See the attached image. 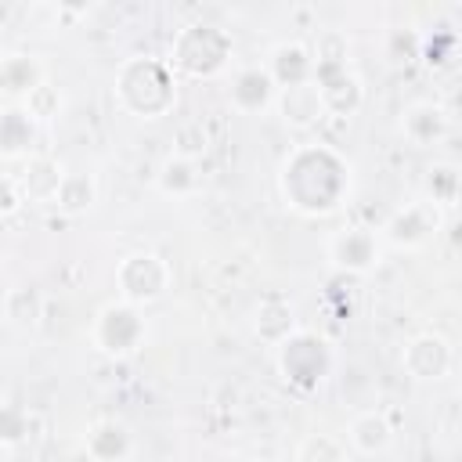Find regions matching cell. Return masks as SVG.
I'll use <instances>...</instances> for the list:
<instances>
[{
  "instance_id": "6da1fadb",
  "label": "cell",
  "mask_w": 462,
  "mask_h": 462,
  "mask_svg": "<svg viewBox=\"0 0 462 462\" xmlns=\"http://www.w3.org/2000/svg\"><path fill=\"white\" fill-rule=\"evenodd\" d=\"M278 188L289 209L325 217L350 195V162L332 144H300L278 170Z\"/></svg>"
},
{
  "instance_id": "7a4b0ae2",
  "label": "cell",
  "mask_w": 462,
  "mask_h": 462,
  "mask_svg": "<svg viewBox=\"0 0 462 462\" xmlns=\"http://www.w3.org/2000/svg\"><path fill=\"white\" fill-rule=\"evenodd\" d=\"M116 97L130 116L159 119L177 101V72L166 65V58L134 54L116 72Z\"/></svg>"
},
{
  "instance_id": "3957f363",
  "label": "cell",
  "mask_w": 462,
  "mask_h": 462,
  "mask_svg": "<svg viewBox=\"0 0 462 462\" xmlns=\"http://www.w3.org/2000/svg\"><path fill=\"white\" fill-rule=\"evenodd\" d=\"M227 61H231V36L217 25H206V22L184 25L173 36L170 58H166V65L173 72L191 76V79H209V76L224 72Z\"/></svg>"
},
{
  "instance_id": "277c9868",
  "label": "cell",
  "mask_w": 462,
  "mask_h": 462,
  "mask_svg": "<svg viewBox=\"0 0 462 462\" xmlns=\"http://www.w3.org/2000/svg\"><path fill=\"white\" fill-rule=\"evenodd\" d=\"M170 263L152 253V249H137L130 256L119 260L116 267V289H119V300L123 303H134V307H144V303H155L166 296L170 289Z\"/></svg>"
},
{
  "instance_id": "5b68a950",
  "label": "cell",
  "mask_w": 462,
  "mask_h": 462,
  "mask_svg": "<svg viewBox=\"0 0 462 462\" xmlns=\"http://www.w3.org/2000/svg\"><path fill=\"white\" fill-rule=\"evenodd\" d=\"M332 368V350L314 332H292L278 343V372L296 390H314Z\"/></svg>"
},
{
  "instance_id": "8992f818",
  "label": "cell",
  "mask_w": 462,
  "mask_h": 462,
  "mask_svg": "<svg viewBox=\"0 0 462 462\" xmlns=\"http://www.w3.org/2000/svg\"><path fill=\"white\" fill-rule=\"evenodd\" d=\"M90 339L101 354L108 357H126L134 354L141 343H144V318H141V307L134 303H105L90 325Z\"/></svg>"
},
{
  "instance_id": "52a82bcc",
  "label": "cell",
  "mask_w": 462,
  "mask_h": 462,
  "mask_svg": "<svg viewBox=\"0 0 462 462\" xmlns=\"http://www.w3.org/2000/svg\"><path fill=\"white\" fill-rule=\"evenodd\" d=\"M379 253H383L379 235L375 227H365V224H346L328 238V260L346 274H368L379 263Z\"/></svg>"
},
{
  "instance_id": "ba28073f",
  "label": "cell",
  "mask_w": 462,
  "mask_h": 462,
  "mask_svg": "<svg viewBox=\"0 0 462 462\" xmlns=\"http://www.w3.org/2000/svg\"><path fill=\"white\" fill-rule=\"evenodd\" d=\"M401 365L411 379L419 383H437L455 368V350L440 332H419L415 339L404 343Z\"/></svg>"
},
{
  "instance_id": "9c48e42d",
  "label": "cell",
  "mask_w": 462,
  "mask_h": 462,
  "mask_svg": "<svg viewBox=\"0 0 462 462\" xmlns=\"http://www.w3.org/2000/svg\"><path fill=\"white\" fill-rule=\"evenodd\" d=\"M440 227V209H433L430 202H408L401 209L390 213V220L383 224V238L393 249H422Z\"/></svg>"
},
{
  "instance_id": "30bf717a",
  "label": "cell",
  "mask_w": 462,
  "mask_h": 462,
  "mask_svg": "<svg viewBox=\"0 0 462 462\" xmlns=\"http://www.w3.org/2000/svg\"><path fill=\"white\" fill-rule=\"evenodd\" d=\"M274 105H278V116L285 126L292 130H314L328 112H325V101H321V90L314 79H303V83H292V87H282L274 94Z\"/></svg>"
},
{
  "instance_id": "8fae6325",
  "label": "cell",
  "mask_w": 462,
  "mask_h": 462,
  "mask_svg": "<svg viewBox=\"0 0 462 462\" xmlns=\"http://www.w3.org/2000/svg\"><path fill=\"white\" fill-rule=\"evenodd\" d=\"M274 94H278V87H274V79L267 76L263 65H245L231 79V105L242 116H256V112L271 108L274 105Z\"/></svg>"
},
{
  "instance_id": "7c38bea8",
  "label": "cell",
  "mask_w": 462,
  "mask_h": 462,
  "mask_svg": "<svg viewBox=\"0 0 462 462\" xmlns=\"http://www.w3.org/2000/svg\"><path fill=\"white\" fill-rule=\"evenodd\" d=\"M343 444L350 448V455H386L393 444V426L386 422L383 411H361L350 419Z\"/></svg>"
},
{
  "instance_id": "4fadbf2b",
  "label": "cell",
  "mask_w": 462,
  "mask_h": 462,
  "mask_svg": "<svg viewBox=\"0 0 462 462\" xmlns=\"http://www.w3.org/2000/svg\"><path fill=\"white\" fill-rule=\"evenodd\" d=\"M83 451L90 455V462H126L134 455V433L116 419H101L87 430Z\"/></svg>"
},
{
  "instance_id": "5bb4252c",
  "label": "cell",
  "mask_w": 462,
  "mask_h": 462,
  "mask_svg": "<svg viewBox=\"0 0 462 462\" xmlns=\"http://www.w3.org/2000/svg\"><path fill=\"white\" fill-rule=\"evenodd\" d=\"M47 79L43 65L32 54H4L0 58V101H25Z\"/></svg>"
},
{
  "instance_id": "9a60e30c",
  "label": "cell",
  "mask_w": 462,
  "mask_h": 462,
  "mask_svg": "<svg viewBox=\"0 0 462 462\" xmlns=\"http://www.w3.org/2000/svg\"><path fill=\"white\" fill-rule=\"evenodd\" d=\"M448 126H451V116L433 105V101H419V105H408L404 116H401V134L415 144V148H426V144H437L448 137Z\"/></svg>"
},
{
  "instance_id": "2e32d148",
  "label": "cell",
  "mask_w": 462,
  "mask_h": 462,
  "mask_svg": "<svg viewBox=\"0 0 462 462\" xmlns=\"http://www.w3.org/2000/svg\"><path fill=\"white\" fill-rule=\"evenodd\" d=\"M61 177H65V166L51 155H32L25 162V170L14 177L18 191H22V202H54L58 188H61Z\"/></svg>"
},
{
  "instance_id": "e0dca14e",
  "label": "cell",
  "mask_w": 462,
  "mask_h": 462,
  "mask_svg": "<svg viewBox=\"0 0 462 462\" xmlns=\"http://www.w3.org/2000/svg\"><path fill=\"white\" fill-rule=\"evenodd\" d=\"M267 76L274 79V87H292V83H303V79H314V61H310V51L303 43H278L267 58Z\"/></svg>"
},
{
  "instance_id": "ac0fdd59",
  "label": "cell",
  "mask_w": 462,
  "mask_h": 462,
  "mask_svg": "<svg viewBox=\"0 0 462 462\" xmlns=\"http://www.w3.org/2000/svg\"><path fill=\"white\" fill-rule=\"evenodd\" d=\"M94 202H97V180L83 170H65L61 188L51 206H58L65 217H83L87 209H94Z\"/></svg>"
},
{
  "instance_id": "d6986e66",
  "label": "cell",
  "mask_w": 462,
  "mask_h": 462,
  "mask_svg": "<svg viewBox=\"0 0 462 462\" xmlns=\"http://www.w3.org/2000/svg\"><path fill=\"white\" fill-rule=\"evenodd\" d=\"M256 336L271 346L285 343L292 332H296V318H292V307L282 300V296H267L260 307H256V321H253Z\"/></svg>"
},
{
  "instance_id": "ffe728a7",
  "label": "cell",
  "mask_w": 462,
  "mask_h": 462,
  "mask_svg": "<svg viewBox=\"0 0 462 462\" xmlns=\"http://www.w3.org/2000/svg\"><path fill=\"white\" fill-rule=\"evenodd\" d=\"M4 318L14 328H36L43 318V292L36 285H11L4 292Z\"/></svg>"
},
{
  "instance_id": "44dd1931",
  "label": "cell",
  "mask_w": 462,
  "mask_h": 462,
  "mask_svg": "<svg viewBox=\"0 0 462 462\" xmlns=\"http://www.w3.org/2000/svg\"><path fill=\"white\" fill-rule=\"evenodd\" d=\"M155 184H159V191H162V195L184 199V195H191V191L202 184V177H199V166H195L191 159L170 155V159L159 166V173H155Z\"/></svg>"
},
{
  "instance_id": "7402d4cb",
  "label": "cell",
  "mask_w": 462,
  "mask_h": 462,
  "mask_svg": "<svg viewBox=\"0 0 462 462\" xmlns=\"http://www.w3.org/2000/svg\"><path fill=\"white\" fill-rule=\"evenodd\" d=\"M350 458H354V455H350V448L343 444V437L325 433V430L307 433V437L296 444V451H292V462H350Z\"/></svg>"
},
{
  "instance_id": "603a6c76",
  "label": "cell",
  "mask_w": 462,
  "mask_h": 462,
  "mask_svg": "<svg viewBox=\"0 0 462 462\" xmlns=\"http://www.w3.org/2000/svg\"><path fill=\"white\" fill-rule=\"evenodd\" d=\"M32 134H36V130H32V119L25 116L22 105H11V108L0 112V152H4V155H22V152H29Z\"/></svg>"
},
{
  "instance_id": "cb8c5ba5",
  "label": "cell",
  "mask_w": 462,
  "mask_h": 462,
  "mask_svg": "<svg viewBox=\"0 0 462 462\" xmlns=\"http://www.w3.org/2000/svg\"><path fill=\"white\" fill-rule=\"evenodd\" d=\"M426 188H430V206L433 209H440V206L451 209L455 199H458V170H455V162H433Z\"/></svg>"
},
{
  "instance_id": "d4e9b609",
  "label": "cell",
  "mask_w": 462,
  "mask_h": 462,
  "mask_svg": "<svg viewBox=\"0 0 462 462\" xmlns=\"http://www.w3.org/2000/svg\"><path fill=\"white\" fill-rule=\"evenodd\" d=\"M22 108H25V116H29L32 123H36V119H40V123H47V119H54V116L61 112V90H58L54 83H47V79H43V83H40V87L22 101Z\"/></svg>"
},
{
  "instance_id": "484cf974",
  "label": "cell",
  "mask_w": 462,
  "mask_h": 462,
  "mask_svg": "<svg viewBox=\"0 0 462 462\" xmlns=\"http://www.w3.org/2000/svg\"><path fill=\"white\" fill-rule=\"evenodd\" d=\"M29 437V411L18 404H0V448H14Z\"/></svg>"
},
{
  "instance_id": "4316f807",
  "label": "cell",
  "mask_w": 462,
  "mask_h": 462,
  "mask_svg": "<svg viewBox=\"0 0 462 462\" xmlns=\"http://www.w3.org/2000/svg\"><path fill=\"white\" fill-rule=\"evenodd\" d=\"M18 206H22V191H18L14 177H4L0 173V217H11Z\"/></svg>"
},
{
  "instance_id": "83f0119b",
  "label": "cell",
  "mask_w": 462,
  "mask_h": 462,
  "mask_svg": "<svg viewBox=\"0 0 462 462\" xmlns=\"http://www.w3.org/2000/svg\"><path fill=\"white\" fill-rule=\"evenodd\" d=\"M4 108H7V105H4V101H0V112H4Z\"/></svg>"
},
{
  "instance_id": "f1b7e54d",
  "label": "cell",
  "mask_w": 462,
  "mask_h": 462,
  "mask_svg": "<svg viewBox=\"0 0 462 462\" xmlns=\"http://www.w3.org/2000/svg\"><path fill=\"white\" fill-rule=\"evenodd\" d=\"M0 451H4V448H0Z\"/></svg>"
}]
</instances>
